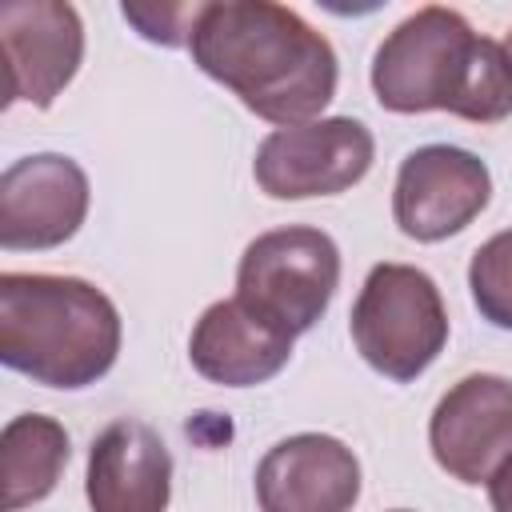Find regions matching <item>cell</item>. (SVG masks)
I'll return each instance as SVG.
<instances>
[{"label": "cell", "instance_id": "cell-1", "mask_svg": "<svg viewBox=\"0 0 512 512\" xmlns=\"http://www.w3.org/2000/svg\"><path fill=\"white\" fill-rule=\"evenodd\" d=\"M188 52L204 76L276 128L320 120L340 80L328 36L272 0L200 4Z\"/></svg>", "mask_w": 512, "mask_h": 512}, {"label": "cell", "instance_id": "cell-2", "mask_svg": "<svg viewBox=\"0 0 512 512\" xmlns=\"http://www.w3.org/2000/svg\"><path fill=\"white\" fill-rule=\"evenodd\" d=\"M372 92L380 108L400 116L452 112L472 124H500L512 116V60L456 8L428 4L380 40Z\"/></svg>", "mask_w": 512, "mask_h": 512}, {"label": "cell", "instance_id": "cell-3", "mask_svg": "<svg viewBox=\"0 0 512 512\" xmlns=\"http://www.w3.org/2000/svg\"><path fill=\"white\" fill-rule=\"evenodd\" d=\"M116 304L80 276H0V360L44 388H88L120 356Z\"/></svg>", "mask_w": 512, "mask_h": 512}, {"label": "cell", "instance_id": "cell-4", "mask_svg": "<svg viewBox=\"0 0 512 512\" xmlns=\"http://www.w3.org/2000/svg\"><path fill=\"white\" fill-rule=\"evenodd\" d=\"M364 364L396 384L416 380L448 344V308L436 280L412 264H376L348 316Z\"/></svg>", "mask_w": 512, "mask_h": 512}, {"label": "cell", "instance_id": "cell-5", "mask_svg": "<svg viewBox=\"0 0 512 512\" xmlns=\"http://www.w3.org/2000/svg\"><path fill=\"white\" fill-rule=\"evenodd\" d=\"M340 288V248L328 232L288 224L260 232L236 264V300L292 340L304 336Z\"/></svg>", "mask_w": 512, "mask_h": 512}, {"label": "cell", "instance_id": "cell-6", "mask_svg": "<svg viewBox=\"0 0 512 512\" xmlns=\"http://www.w3.org/2000/svg\"><path fill=\"white\" fill-rule=\"evenodd\" d=\"M376 140L352 116H320L308 124L276 128L260 140L252 176L272 200L340 196L372 168Z\"/></svg>", "mask_w": 512, "mask_h": 512}, {"label": "cell", "instance_id": "cell-7", "mask_svg": "<svg viewBox=\"0 0 512 512\" xmlns=\"http://www.w3.org/2000/svg\"><path fill=\"white\" fill-rule=\"evenodd\" d=\"M492 200L488 164L456 144H424L400 160L392 220L408 240L436 244L464 232Z\"/></svg>", "mask_w": 512, "mask_h": 512}, {"label": "cell", "instance_id": "cell-8", "mask_svg": "<svg viewBox=\"0 0 512 512\" xmlns=\"http://www.w3.org/2000/svg\"><path fill=\"white\" fill-rule=\"evenodd\" d=\"M88 176L72 156H20L0 176V248L44 252L72 240L88 216Z\"/></svg>", "mask_w": 512, "mask_h": 512}, {"label": "cell", "instance_id": "cell-9", "mask_svg": "<svg viewBox=\"0 0 512 512\" xmlns=\"http://www.w3.org/2000/svg\"><path fill=\"white\" fill-rule=\"evenodd\" d=\"M0 40L8 72L4 104L52 108V100L72 84L84 60L80 12L60 0L0 4Z\"/></svg>", "mask_w": 512, "mask_h": 512}, {"label": "cell", "instance_id": "cell-10", "mask_svg": "<svg viewBox=\"0 0 512 512\" xmlns=\"http://www.w3.org/2000/svg\"><path fill=\"white\" fill-rule=\"evenodd\" d=\"M428 448L452 480L488 484L512 456V380L496 372L456 380L432 408Z\"/></svg>", "mask_w": 512, "mask_h": 512}, {"label": "cell", "instance_id": "cell-11", "mask_svg": "<svg viewBox=\"0 0 512 512\" xmlns=\"http://www.w3.org/2000/svg\"><path fill=\"white\" fill-rule=\"evenodd\" d=\"M360 500L356 452L324 432L276 440L256 464L260 512H352Z\"/></svg>", "mask_w": 512, "mask_h": 512}, {"label": "cell", "instance_id": "cell-12", "mask_svg": "<svg viewBox=\"0 0 512 512\" xmlns=\"http://www.w3.org/2000/svg\"><path fill=\"white\" fill-rule=\"evenodd\" d=\"M84 496L92 512H168L172 452L144 420H112L88 448Z\"/></svg>", "mask_w": 512, "mask_h": 512}, {"label": "cell", "instance_id": "cell-13", "mask_svg": "<svg viewBox=\"0 0 512 512\" xmlns=\"http://www.w3.org/2000/svg\"><path fill=\"white\" fill-rule=\"evenodd\" d=\"M288 356H292V336L260 320L236 296L208 304L188 336L192 368L224 388L264 384L288 364Z\"/></svg>", "mask_w": 512, "mask_h": 512}, {"label": "cell", "instance_id": "cell-14", "mask_svg": "<svg viewBox=\"0 0 512 512\" xmlns=\"http://www.w3.org/2000/svg\"><path fill=\"white\" fill-rule=\"evenodd\" d=\"M68 464V432L60 420L40 412H20L0 432V484L4 512L40 504L60 484Z\"/></svg>", "mask_w": 512, "mask_h": 512}, {"label": "cell", "instance_id": "cell-15", "mask_svg": "<svg viewBox=\"0 0 512 512\" xmlns=\"http://www.w3.org/2000/svg\"><path fill=\"white\" fill-rule=\"evenodd\" d=\"M472 304L492 328L512 332V228L488 236L468 264Z\"/></svg>", "mask_w": 512, "mask_h": 512}, {"label": "cell", "instance_id": "cell-16", "mask_svg": "<svg viewBox=\"0 0 512 512\" xmlns=\"http://www.w3.org/2000/svg\"><path fill=\"white\" fill-rule=\"evenodd\" d=\"M200 4H124V20L136 24V32L152 44L176 48L188 44Z\"/></svg>", "mask_w": 512, "mask_h": 512}, {"label": "cell", "instance_id": "cell-17", "mask_svg": "<svg viewBox=\"0 0 512 512\" xmlns=\"http://www.w3.org/2000/svg\"><path fill=\"white\" fill-rule=\"evenodd\" d=\"M488 504L492 512H512V456L488 476Z\"/></svg>", "mask_w": 512, "mask_h": 512}, {"label": "cell", "instance_id": "cell-18", "mask_svg": "<svg viewBox=\"0 0 512 512\" xmlns=\"http://www.w3.org/2000/svg\"><path fill=\"white\" fill-rule=\"evenodd\" d=\"M504 52H508V60H512V32H508V40H504Z\"/></svg>", "mask_w": 512, "mask_h": 512}, {"label": "cell", "instance_id": "cell-19", "mask_svg": "<svg viewBox=\"0 0 512 512\" xmlns=\"http://www.w3.org/2000/svg\"><path fill=\"white\" fill-rule=\"evenodd\" d=\"M392 512H408V508H392Z\"/></svg>", "mask_w": 512, "mask_h": 512}]
</instances>
